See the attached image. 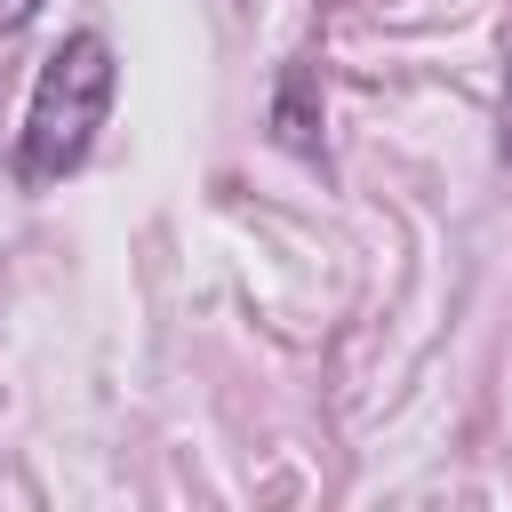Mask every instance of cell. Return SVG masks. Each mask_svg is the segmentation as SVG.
I'll return each mask as SVG.
<instances>
[{"instance_id":"6da1fadb","label":"cell","mask_w":512,"mask_h":512,"mask_svg":"<svg viewBox=\"0 0 512 512\" xmlns=\"http://www.w3.org/2000/svg\"><path fill=\"white\" fill-rule=\"evenodd\" d=\"M104 112H112V40L72 32L32 80V112H24V136H16V176L32 192L72 176L88 160L96 128H104Z\"/></svg>"},{"instance_id":"7a4b0ae2","label":"cell","mask_w":512,"mask_h":512,"mask_svg":"<svg viewBox=\"0 0 512 512\" xmlns=\"http://www.w3.org/2000/svg\"><path fill=\"white\" fill-rule=\"evenodd\" d=\"M280 144L312 152V112H304V64H296V72H288V88H280Z\"/></svg>"},{"instance_id":"3957f363","label":"cell","mask_w":512,"mask_h":512,"mask_svg":"<svg viewBox=\"0 0 512 512\" xmlns=\"http://www.w3.org/2000/svg\"><path fill=\"white\" fill-rule=\"evenodd\" d=\"M32 8H40V0H0V24H24Z\"/></svg>"},{"instance_id":"277c9868","label":"cell","mask_w":512,"mask_h":512,"mask_svg":"<svg viewBox=\"0 0 512 512\" xmlns=\"http://www.w3.org/2000/svg\"><path fill=\"white\" fill-rule=\"evenodd\" d=\"M504 160H512V72H504Z\"/></svg>"}]
</instances>
